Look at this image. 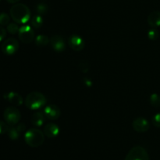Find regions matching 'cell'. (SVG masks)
Returning <instances> with one entry per match:
<instances>
[{
  "label": "cell",
  "mask_w": 160,
  "mask_h": 160,
  "mask_svg": "<svg viewBox=\"0 0 160 160\" xmlns=\"http://www.w3.org/2000/svg\"><path fill=\"white\" fill-rule=\"evenodd\" d=\"M24 141L30 147H38L44 143L45 134L40 130L35 128L30 129L25 132Z\"/></svg>",
  "instance_id": "3957f363"
},
{
  "label": "cell",
  "mask_w": 160,
  "mask_h": 160,
  "mask_svg": "<svg viewBox=\"0 0 160 160\" xmlns=\"http://www.w3.org/2000/svg\"><path fill=\"white\" fill-rule=\"evenodd\" d=\"M6 1L11 4H16V3H18V2H20V0H6Z\"/></svg>",
  "instance_id": "f546056e"
},
{
  "label": "cell",
  "mask_w": 160,
  "mask_h": 160,
  "mask_svg": "<svg viewBox=\"0 0 160 160\" xmlns=\"http://www.w3.org/2000/svg\"><path fill=\"white\" fill-rule=\"evenodd\" d=\"M159 36V32L156 28H152L149 31H148V37L151 40H156Z\"/></svg>",
  "instance_id": "603a6c76"
},
{
  "label": "cell",
  "mask_w": 160,
  "mask_h": 160,
  "mask_svg": "<svg viewBox=\"0 0 160 160\" xmlns=\"http://www.w3.org/2000/svg\"><path fill=\"white\" fill-rule=\"evenodd\" d=\"M4 98L6 100H8L9 103L15 105V106H20L23 103V97L20 94L16 92H13V91H10V92H8L6 93H5Z\"/></svg>",
  "instance_id": "7c38bea8"
},
{
  "label": "cell",
  "mask_w": 160,
  "mask_h": 160,
  "mask_svg": "<svg viewBox=\"0 0 160 160\" xmlns=\"http://www.w3.org/2000/svg\"><path fill=\"white\" fill-rule=\"evenodd\" d=\"M68 45L74 51H81L84 48L85 42L81 36L78 35H72L68 39Z\"/></svg>",
  "instance_id": "ba28073f"
},
{
  "label": "cell",
  "mask_w": 160,
  "mask_h": 160,
  "mask_svg": "<svg viewBox=\"0 0 160 160\" xmlns=\"http://www.w3.org/2000/svg\"><path fill=\"white\" fill-rule=\"evenodd\" d=\"M19 39L23 43H31L34 39V31L29 25H23L20 27L18 32Z\"/></svg>",
  "instance_id": "52a82bcc"
},
{
  "label": "cell",
  "mask_w": 160,
  "mask_h": 160,
  "mask_svg": "<svg viewBox=\"0 0 160 160\" xmlns=\"http://www.w3.org/2000/svg\"><path fill=\"white\" fill-rule=\"evenodd\" d=\"M152 122L155 126L160 128V112L157 113L153 116L152 119Z\"/></svg>",
  "instance_id": "484cf974"
},
{
  "label": "cell",
  "mask_w": 160,
  "mask_h": 160,
  "mask_svg": "<svg viewBox=\"0 0 160 160\" xmlns=\"http://www.w3.org/2000/svg\"><path fill=\"white\" fill-rule=\"evenodd\" d=\"M48 10V6L45 3H39L37 6H36V11L39 15H44L46 13Z\"/></svg>",
  "instance_id": "7402d4cb"
},
{
  "label": "cell",
  "mask_w": 160,
  "mask_h": 160,
  "mask_svg": "<svg viewBox=\"0 0 160 160\" xmlns=\"http://www.w3.org/2000/svg\"><path fill=\"white\" fill-rule=\"evenodd\" d=\"M7 133H8V136H9V137L10 138L11 140H13V141L18 139V138L20 137V134H21V133L19 131L18 129L17 128V126H16V125L9 127Z\"/></svg>",
  "instance_id": "ac0fdd59"
},
{
  "label": "cell",
  "mask_w": 160,
  "mask_h": 160,
  "mask_svg": "<svg viewBox=\"0 0 160 160\" xmlns=\"http://www.w3.org/2000/svg\"><path fill=\"white\" fill-rule=\"evenodd\" d=\"M150 104L155 108H160V96L157 93H152L149 98Z\"/></svg>",
  "instance_id": "d6986e66"
},
{
  "label": "cell",
  "mask_w": 160,
  "mask_h": 160,
  "mask_svg": "<svg viewBox=\"0 0 160 160\" xmlns=\"http://www.w3.org/2000/svg\"><path fill=\"white\" fill-rule=\"evenodd\" d=\"M148 24L152 28L160 27V11H152L148 17Z\"/></svg>",
  "instance_id": "9a60e30c"
},
{
  "label": "cell",
  "mask_w": 160,
  "mask_h": 160,
  "mask_svg": "<svg viewBox=\"0 0 160 160\" xmlns=\"http://www.w3.org/2000/svg\"><path fill=\"white\" fill-rule=\"evenodd\" d=\"M84 83L86 86L88 87H91L92 86V81L90 79V78H84Z\"/></svg>",
  "instance_id": "f1b7e54d"
},
{
  "label": "cell",
  "mask_w": 160,
  "mask_h": 160,
  "mask_svg": "<svg viewBox=\"0 0 160 160\" xmlns=\"http://www.w3.org/2000/svg\"><path fill=\"white\" fill-rule=\"evenodd\" d=\"M43 17L41 15H39V14L34 16L31 19V25L34 28H41L42 26V24H43Z\"/></svg>",
  "instance_id": "e0dca14e"
},
{
  "label": "cell",
  "mask_w": 160,
  "mask_h": 160,
  "mask_svg": "<svg viewBox=\"0 0 160 160\" xmlns=\"http://www.w3.org/2000/svg\"><path fill=\"white\" fill-rule=\"evenodd\" d=\"M6 36V30L2 26H0V42L3 40Z\"/></svg>",
  "instance_id": "4316f807"
},
{
  "label": "cell",
  "mask_w": 160,
  "mask_h": 160,
  "mask_svg": "<svg viewBox=\"0 0 160 160\" xmlns=\"http://www.w3.org/2000/svg\"><path fill=\"white\" fill-rule=\"evenodd\" d=\"M43 133L47 137L55 138L59 134V127L56 124L50 122L45 125Z\"/></svg>",
  "instance_id": "4fadbf2b"
},
{
  "label": "cell",
  "mask_w": 160,
  "mask_h": 160,
  "mask_svg": "<svg viewBox=\"0 0 160 160\" xmlns=\"http://www.w3.org/2000/svg\"><path fill=\"white\" fill-rule=\"evenodd\" d=\"M46 117L44 115L43 111H36L32 115L31 118V122L34 126L40 127L45 123Z\"/></svg>",
  "instance_id": "5bb4252c"
},
{
  "label": "cell",
  "mask_w": 160,
  "mask_h": 160,
  "mask_svg": "<svg viewBox=\"0 0 160 160\" xmlns=\"http://www.w3.org/2000/svg\"><path fill=\"white\" fill-rule=\"evenodd\" d=\"M19 30H20V28H19L18 24L17 23H9V24L6 26V31L9 33V34L15 35L17 33L19 32Z\"/></svg>",
  "instance_id": "ffe728a7"
},
{
  "label": "cell",
  "mask_w": 160,
  "mask_h": 160,
  "mask_svg": "<svg viewBox=\"0 0 160 160\" xmlns=\"http://www.w3.org/2000/svg\"><path fill=\"white\" fill-rule=\"evenodd\" d=\"M11 18L15 23L23 24L28 23L31 19V11L29 8L23 3H16L9 10Z\"/></svg>",
  "instance_id": "6da1fadb"
},
{
  "label": "cell",
  "mask_w": 160,
  "mask_h": 160,
  "mask_svg": "<svg viewBox=\"0 0 160 160\" xmlns=\"http://www.w3.org/2000/svg\"><path fill=\"white\" fill-rule=\"evenodd\" d=\"M46 97L40 92H31L28 94L24 100L25 106L31 110H38L46 104Z\"/></svg>",
  "instance_id": "7a4b0ae2"
},
{
  "label": "cell",
  "mask_w": 160,
  "mask_h": 160,
  "mask_svg": "<svg viewBox=\"0 0 160 160\" xmlns=\"http://www.w3.org/2000/svg\"><path fill=\"white\" fill-rule=\"evenodd\" d=\"M5 122L10 126H14L19 123L21 119V114L16 107L10 106L6 108L3 113Z\"/></svg>",
  "instance_id": "277c9868"
},
{
  "label": "cell",
  "mask_w": 160,
  "mask_h": 160,
  "mask_svg": "<svg viewBox=\"0 0 160 160\" xmlns=\"http://www.w3.org/2000/svg\"><path fill=\"white\" fill-rule=\"evenodd\" d=\"M9 125L6 122L0 121V134L6 133L8 132V130H9Z\"/></svg>",
  "instance_id": "d4e9b609"
},
{
  "label": "cell",
  "mask_w": 160,
  "mask_h": 160,
  "mask_svg": "<svg viewBox=\"0 0 160 160\" xmlns=\"http://www.w3.org/2000/svg\"><path fill=\"white\" fill-rule=\"evenodd\" d=\"M79 68L83 73H87L90 68V65L88 61H81L79 64Z\"/></svg>",
  "instance_id": "cb8c5ba5"
},
{
  "label": "cell",
  "mask_w": 160,
  "mask_h": 160,
  "mask_svg": "<svg viewBox=\"0 0 160 160\" xmlns=\"http://www.w3.org/2000/svg\"><path fill=\"white\" fill-rule=\"evenodd\" d=\"M10 22V17L6 13H0V26H7Z\"/></svg>",
  "instance_id": "44dd1931"
},
{
  "label": "cell",
  "mask_w": 160,
  "mask_h": 160,
  "mask_svg": "<svg viewBox=\"0 0 160 160\" xmlns=\"http://www.w3.org/2000/svg\"><path fill=\"white\" fill-rule=\"evenodd\" d=\"M19 49V42L14 38H9L2 42L1 50L5 55L12 56L15 54Z\"/></svg>",
  "instance_id": "8992f818"
},
{
  "label": "cell",
  "mask_w": 160,
  "mask_h": 160,
  "mask_svg": "<svg viewBox=\"0 0 160 160\" xmlns=\"http://www.w3.org/2000/svg\"><path fill=\"white\" fill-rule=\"evenodd\" d=\"M0 1H1V0H0Z\"/></svg>",
  "instance_id": "4dcf8cb0"
},
{
  "label": "cell",
  "mask_w": 160,
  "mask_h": 160,
  "mask_svg": "<svg viewBox=\"0 0 160 160\" xmlns=\"http://www.w3.org/2000/svg\"><path fill=\"white\" fill-rule=\"evenodd\" d=\"M50 45L53 50L60 53L65 50L66 42L63 38L60 35H53L50 38Z\"/></svg>",
  "instance_id": "8fae6325"
},
{
  "label": "cell",
  "mask_w": 160,
  "mask_h": 160,
  "mask_svg": "<svg viewBox=\"0 0 160 160\" xmlns=\"http://www.w3.org/2000/svg\"><path fill=\"white\" fill-rule=\"evenodd\" d=\"M124 160H150L148 152L142 146H135L132 147Z\"/></svg>",
  "instance_id": "5b68a950"
},
{
  "label": "cell",
  "mask_w": 160,
  "mask_h": 160,
  "mask_svg": "<svg viewBox=\"0 0 160 160\" xmlns=\"http://www.w3.org/2000/svg\"><path fill=\"white\" fill-rule=\"evenodd\" d=\"M133 129L138 133H145L150 128V124L145 118L138 117L134 120L132 123Z\"/></svg>",
  "instance_id": "30bf717a"
},
{
  "label": "cell",
  "mask_w": 160,
  "mask_h": 160,
  "mask_svg": "<svg viewBox=\"0 0 160 160\" xmlns=\"http://www.w3.org/2000/svg\"><path fill=\"white\" fill-rule=\"evenodd\" d=\"M50 42V39L45 35H38L35 39V43L38 47H45Z\"/></svg>",
  "instance_id": "2e32d148"
},
{
  "label": "cell",
  "mask_w": 160,
  "mask_h": 160,
  "mask_svg": "<svg viewBox=\"0 0 160 160\" xmlns=\"http://www.w3.org/2000/svg\"><path fill=\"white\" fill-rule=\"evenodd\" d=\"M16 126H17V128L18 129V130L21 133H23L25 131V129H26V126H25V125L23 123H18L16 125Z\"/></svg>",
  "instance_id": "83f0119b"
},
{
  "label": "cell",
  "mask_w": 160,
  "mask_h": 160,
  "mask_svg": "<svg viewBox=\"0 0 160 160\" xmlns=\"http://www.w3.org/2000/svg\"><path fill=\"white\" fill-rule=\"evenodd\" d=\"M43 113L46 119H49V120H56V119H59L61 115L59 108L55 104L47 105L44 108Z\"/></svg>",
  "instance_id": "9c48e42d"
}]
</instances>
